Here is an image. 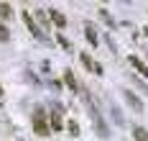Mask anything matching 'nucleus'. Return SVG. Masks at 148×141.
<instances>
[{
	"label": "nucleus",
	"mask_w": 148,
	"mask_h": 141,
	"mask_svg": "<svg viewBox=\"0 0 148 141\" xmlns=\"http://www.w3.org/2000/svg\"><path fill=\"white\" fill-rule=\"evenodd\" d=\"M133 139L135 141H148V131H146V128H140V126H135V128H133Z\"/></svg>",
	"instance_id": "obj_9"
},
{
	"label": "nucleus",
	"mask_w": 148,
	"mask_h": 141,
	"mask_svg": "<svg viewBox=\"0 0 148 141\" xmlns=\"http://www.w3.org/2000/svg\"><path fill=\"white\" fill-rule=\"evenodd\" d=\"M23 21H26V26H28V31L33 33L36 39H46V36H44V31H41V28H38V26L33 23V16H31L28 10H23Z\"/></svg>",
	"instance_id": "obj_4"
},
{
	"label": "nucleus",
	"mask_w": 148,
	"mask_h": 141,
	"mask_svg": "<svg viewBox=\"0 0 148 141\" xmlns=\"http://www.w3.org/2000/svg\"><path fill=\"white\" fill-rule=\"evenodd\" d=\"M130 64H133V67L138 69V72H140V75H143V77H148V67H146L143 62H140L138 57H130Z\"/></svg>",
	"instance_id": "obj_7"
},
{
	"label": "nucleus",
	"mask_w": 148,
	"mask_h": 141,
	"mask_svg": "<svg viewBox=\"0 0 148 141\" xmlns=\"http://www.w3.org/2000/svg\"><path fill=\"white\" fill-rule=\"evenodd\" d=\"M51 126H54V131H59V128H61V115H59V108H56V113L51 115Z\"/></svg>",
	"instance_id": "obj_12"
},
{
	"label": "nucleus",
	"mask_w": 148,
	"mask_h": 141,
	"mask_svg": "<svg viewBox=\"0 0 148 141\" xmlns=\"http://www.w3.org/2000/svg\"><path fill=\"white\" fill-rule=\"evenodd\" d=\"M143 33H146V39H148V28H143Z\"/></svg>",
	"instance_id": "obj_16"
},
{
	"label": "nucleus",
	"mask_w": 148,
	"mask_h": 141,
	"mask_svg": "<svg viewBox=\"0 0 148 141\" xmlns=\"http://www.w3.org/2000/svg\"><path fill=\"white\" fill-rule=\"evenodd\" d=\"M82 97H84V103H87L89 115H92V121H95V126H97L100 136H102V139H107V136H110V131H107V123L102 121V113H100V110H97V105L92 103V97H89V93H87V90H82Z\"/></svg>",
	"instance_id": "obj_1"
},
{
	"label": "nucleus",
	"mask_w": 148,
	"mask_h": 141,
	"mask_svg": "<svg viewBox=\"0 0 148 141\" xmlns=\"http://www.w3.org/2000/svg\"><path fill=\"white\" fill-rule=\"evenodd\" d=\"M0 100H3V87H0Z\"/></svg>",
	"instance_id": "obj_17"
},
{
	"label": "nucleus",
	"mask_w": 148,
	"mask_h": 141,
	"mask_svg": "<svg viewBox=\"0 0 148 141\" xmlns=\"http://www.w3.org/2000/svg\"><path fill=\"white\" fill-rule=\"evenodd\" d=\"M84 33H87V41H89V44H92V46H97V31H95V26H92V23L84 26Z\"/></svg>",
	"instance_id": "obj_6"
},
{
	"label": "nucleus",
	"mask_w": 148,
	"mask_h": 141,
	"mask_svg": "<svg viewBox=\"0 0 148 141\" xmlns=\"http://www.w3.org/2000/svg\"><path fill=\"white\" fill-rule=\"evenodd\" d=\"M64 82H66L72 90H79V85H77V79H74V75H72V69H66V72H64Z\"/></svg>",
	"instance_id": "obj_10"
},
{
	"label": "nucleus",
	"mask_w": 148,
	"mask_h": 141,
	"mask_svg": "<svg viewBox=\"0 0 148 141\" xmlns=\"http://www.w3.org/2000/svg\"><path fill=\"white\" fill-rule=\"evenodd\" d=\"M8 39H10V31H8V28L0 23V41H8Z\"/></svg>",
	"instance_id": "obj_14"
},
{
	"label": "nucleus",
	"mask_w": 148,
	"mask_h": 141,
	"mask_svg": "<svg viewBox=\"0 0 148 141\" xmlns=\"http://www.w3.org/2000/svg\"><path fill=\"white\" fill-rule=\"evenodd\" d=\"M110 110H112V118H115V123H120V126H123V115H120V110H118V105H115V103H112V105H110Z\"/></svg>",
	"instance_id": "obj_13"
},
{
	"label": "nucleus",
	"mask_w": 148,
	"mask_h": 141,
	"mask_svg": "<svg viewBox=\"0 0 148 141\" xmlns=\"http://www.w3.org/2000/svg\"><path fill=\"white\" fill-rule=\"evenodd\" d=\"M69 131H72V136H79V126L74 123V121H72V123H69Z\"/></svg>",
	"instance_id": "obj_15"
},
{
	"label": "nucleus",
	"mask_w": 148,
	"mask_h": 141,
	"mask_svg": "<svg viewBox=\"0 0 148 141\" xmlns=\"http://www.w3.org/2000/svg\"><path fill=\"white\" fill-rule=\"evenodd\" d=\"M49 16H51V21H54V23H56V26H59V28H64V26H66V18L61 16L59 10H51V13H49Z\"/></svg>",
	"instance_id": "obj_8"
},
{
	"label": "nucleus",
	"mask_w": 148,
	"mask_h": 141,
	"mask_svg": "<svg viewBox=\"0 0 148 141\" xmlns=\"http://www.w3.org/2000/svg\"><path fill=\"white\" fill-rule=\"evenodd\" d=\"M0 18H13V5L0 3Z\"/></svg>",
	"instance_id": "obj_11"
},
{
	"label": "nucleus",
	"mask_w": 148,
	"mask_h": 141,
	"mask_svg": "<svg viewBox=\"0 0 148 141\" xmlns=\"http://www.w3.org/2000/svg\"><path fill=\"white\" fill-rule=\"evenodd\" d=\"M79 59H82V64L87 67L89 72H95V75H102V67H100V64L95 62V59H92L89 54H84V51H82V54H79Z\"/></svg>",
	"instance_id": "obj_5"
},
{
	"label": "nucleus",
	"mask_w": 148,
	"mask_h": 141,
	"mask_svg": "<svg viewBox=\"0 0 148 141\" xmlns=\"http://www.w3.org/2000/svg\"><path fill=\"white\" fill-rule=\"evenodd\" d=\"M123 97H125V103H128L135 113H143V103H140V97H138L135 93H130V90H123Z\"/></svg>",
	"instance_id": "obj_3"
},
{
	"label": "nucleus",
	"mask_w": 148,
	"mask_h": 141,
	"mask_svg": "<svg viewBox=\"0 0 148 141\" xmlns=\"http://www.w3.org/2000/svg\"><path fill=\"white\" fill-rule=\"evenodd\" d=\"M31 123H33V133H38V136H49V123H46V113L41 108L33 110V118H31Z\"/></svg>",
	"instance_id": "obj_2"
}]
</instances>
